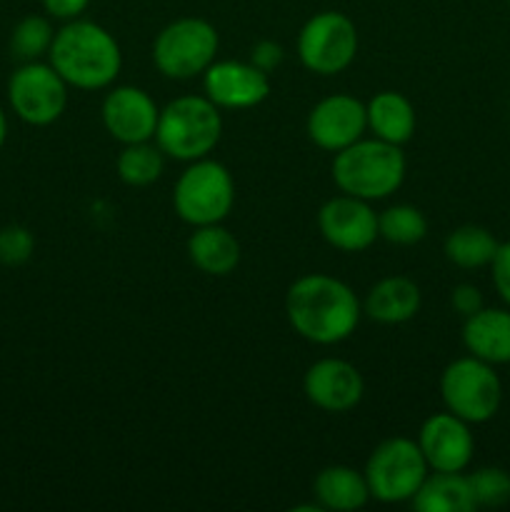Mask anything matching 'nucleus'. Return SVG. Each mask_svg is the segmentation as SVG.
I'll list each match as a JSON object with an SVG mask.
<instances>
[{"instance_id": "18", "label": "nucleus", "mask_w": 510, "mask_h": 512, "mask_svg": "<svg viewBox=\"0 0 510 512\" xmlns=\"http://www.w3.org/2000/svg\"><path fill=\"white\" fill-rule=\"evenodd\" d=\"M423 295L415 280L405 275L380 278L363 300V313L380 325H403L418 315Z\"/></svg>"}, {"instance_id": "8", "label": "nucleus", "mask_w": 510, "mask_h": 512, "mask_svg": "<svg viewBox=\"0 0 510 512\" xmlns=\"http://www.w3.org/2000/svg\"><path fill=\"white\" fill-rule=\"evenodd\" d=\"M428 473L430 468L425 463L418 440L403 438V435L375 445L363 470L370 498L385 505L410 503Z\"/></svg>"}, {"instance_id": "31", "label": "nucleus", "mask_w": 510, "mask_h": 512, "mask_svg": "<svg viewBox=\"0 0 510 512\" xmlns=\"http://www.w3.org/2000/svg\"><path fill=\"white\" fill-rule=\"evenodd\" d=\"M450 305H453L455 313L468 318V315L478 313L480 308H485V300H483V293H480V288H475V285L470 283H460L455 285L453 293H450Z\"/></svg>"}, {"instance_id": "1", "label": "nucleus", "mask_w": 510, "mask_h": 512, "mask_svg": "<svg viewBox=\"0 0 510 512\" xmlns=\"http://www.w3.org/2000/svg\"><path fill=\"white\" fill-rule=\"evenodd\" d=\"M285 315L290 328L308 343L338 345L355 333L363 318V305L343 280L308 273L288 288Z\"/></svg>"}, {"instance_id": "25", "label": "nucleus", "mask_w": 510, "mask_h": 512, "mask_svg": "<svg viewBox=\"0 0 510 512\" xmlns=\"http://www.w3.org/2000/svg\"><path fill=\"white\" fill-rule=\"evenodd\" d=\"M378 233L390 245H418L428 235V218L415 205H393L378 213Z\"/></svg>"}, {"instance_id": "6", "label": "nucleus", "mask_w": 510, "mask_h": 512, "mask_svg": "<svg viewBox=\"0 0 510 512\" xmlns=\"http://www.w3.org/2000/svg\"><path fill=\"white\" fill-rule=\"evenodd\" d=\"M220 35L205 18L185 15L165 25L153 40V63L165 78L193 80L215 63Z\"/></svg>"}, {"instance_id": "15", "label": "nucleus", "mask_w": 510, "mask_h": 512, "mask_svg": "<svg viewBox=\"0 0 510 512\" xmlns=\"http://www.w3.org/2000/svg\"><path fill=\"white\" fill-rule=\"evenodd\" d=\"M418 445L430 470L438 473H463L475 453V438L470 423L450 410L435 413L420 425Z\"/></svg>"}, {"instance_id": "30", "label": "nucleus", "mask_w": 510, "mask_h": 512, "mask_svg": "<svg viewBox=\"0 0 510 512\" xmlns=\"http://www.w3.org/2000/svg\"><path fill=\"white\" fill-rule=\"evenodd\" d=\"M283 58H285L283 45L275 43V40H258V43L253 45V50H250V63L268 75L280 68Z\"/></svg>"}, {"instance_id": "34", "label": "nucleus", "mask_w": 510, "mask_h": 512, "mask_svg": "<svg viewBox=\"0 0 510 512\" xmlns=\"http://www.w3.org/2000/svg\"><path fill=\"white\" fill-rule=\"evenodd\" d=\"M508 5H510V0H508Z\"/></svg>"}, {"instance_id": "20", "label": "nucleus", "mask_w": 510, "mask_h": 512, "mask_svg": "<svg viewBox=\"0 0 510 512\" xmlns=\"http://www.w3.org/2000/svg\"><path fill=\"white\" fill-rule=\"evenodd\" d=\"M313 498L320 510H360L370 500L368 480H365L363 470H355L350 465H328L315 475Z\"/></svg>"}, {"instance_id": "12", "label": "nucleus", "mask_w": 510, "mask_h": 512, "mask_svg": "<svg viewBox=\"0 0 510 512\" xmlns=\"http://www.w3.org/2000/svg\"><path fill=\"white\" fill-rule=\"evenodd\" d=\"M368 130V115H365V103L355 95L335 93L328 98L318 100L310 108L308 120H305V133L328 153H340L348 145L358 143Z\"/></svg>"}, {"instance_id": "9", "label": "nucleus", "mask_w": 510, "mask_h": 512, "mask_svg": "<svg viewBox=\"0 0 510 512\" xmlns=\"http://www.w3.org/2000/svg\"><path fill=\"white\" fill-rule=\"evenodd\" d=\"M358 55V28L338 10H323L305 20L298 33V58L315 75H338Z\"/></svg>"}, {"instance_id": "7", "label": "nucleus", "mask_w": 510, "mask_h": 512, "mask_svg": "<svg viewBox=\"0 0 510 512\" xmlns=\"http://www.w3.org/2000/svg\"><path fill=\"white\" fill-rule=\"evenodd\" d=\"M440 398L445 410L463 418L465 423L480 425L495 418L503 403V383L495 365L465 355L453 360L440 375Z\"/></svg>"}, {"instance_id": "3", "label": "nucleus", "mask_w": 510, "mask_h": 512, "mask_svg": "<svg viewBox=\"0 0 510 512\" xmlns=\"http://www.w3.org/2000/svg\"><path fill=\"white\" fill-rule=\"evenodd\" d=\"M405 163L403 145L385 143L380 138H360L333 158V183L340 193L360 200H385L403 185Z\"/></svg>"}, {"instance_id": "16", "label": "nucleus", "mask_w": 510, "mask_h": 512, "mask_svg": "<svg viewBox=\"0 0 510 512\" xmlns=\"http://www.w3.org/2000/svg\"><path fill=\"white\" fill-rule=\"evenodd\" d=\"M303 393L323 413H348L363 400L365 380L348 360L323 358L305 370Z\"/></svg>"}, {"instance_id": "11", "label": "nucleus", "mask_w": 510, "mask_h": 512, "mask_svg": "<svg viewBox=\"0 0 510 512\" xmlns=\"http://www.w3.org/2000/svg\"><path fill=\"white\" fill-rule=\"evenodd\" d=\"M318 228L325 243L343 253H363L380 238L378 213L368 200L345 193L325 200L318 210Z\"/></svg>"}, {"instance_id": "21", "label": "nucleus", "mask_w": 510, "mask_h": 512, "mask_svg": "<svg viewBox=\"0 0 510 512\" xmlns=\"http://www.w3.org/2000/svg\"><path fill=\"white\" fill-rule=\"evenodd\" d=\"M368 115V130L373 138L385 140L393 145H405L415 135V108L410 98L398 90H380L365 103Z\"/></svg>"}, {"instance_id": "26", "label": "nucleus", "mask_w": 510, "mask_h": 512, "mask_svg": "<svg viewBox=\"0 0 510 512\" xmlns=\"http://www.w3.org/2000/svg\"><path fill=\"white\" fill-rule=\"evenodd\" d=\"M55 28L50 23V18L45 15H25L23 20H18L10 33V53L20 63H33L40 60L43 55L50 53V45H53Z\"/></svg>"}, {"instance_id": "33", "label": "nucleus", "mask_w": 510, "mask_h": 512, "mask_svg": "<svg viewBox=\"0 0 510 512\" xmlns=\"http://www.w3.org/2000/svg\"><path fill=\"white\" fill-rule=\"evenodd\" d=\"M5 140H8V118H5V110L0 108V150H3Z\"/></svg>"}, {"instance_id": "23", "label": "nucleus", "mask_w": 510, "mask_h": 512, "mask_svg": "<svg viewBox=\"0 0 510 512\" xmlns=\"http://www.w3.org/2000/svg\"><path fill=\"white\" fill-rule=\"evenodd\" d=\"M498 240L488 228L480 225H460L445 238V258L463 270H478L493 263Z\"/></svg>"}, {"instance_id": "5", "label": "nucleus", "mask_w": 510, "mask_h": 512, "mask_svg": "<svg viewBox=\"0 0 510 512\" xmlns=\"http://www.w3.org/2000/svg\"><path fill=\"white\" fill-rule=\"evenodd\" d=\"M235 205V180L223 163L200 158L188 163L173 188V208L183 223L200 225L223 223Z\"/></svg>"}, {"instance_id": "22", "label": "nucleus", "mask_w": 510, "mask_h": 512, "mask_svg": "<svg viewBox=\"0 0 510 512\" xmlns=\"http://www.w3.org/2000/svg\"><path fill=\"white\" fill-rule=\"evenodd\" d=\"M410 505L418 512H473L478 508L468 475L438 470H430Z\"/></svg>"}, {"instance_id": "28", "label": "nucleus", "mask_w": 510, "mask_h": 512, "mask_svg": "<svg viewBox=\"0 0 510 512\" xmlns=\"http://www.w3.org/2000/svg\"><path fill=\"white\" fill-rule=\"evenodd\" d=\"M35 253V238L25 225H5L0 228V263L23 265L33 258Z\"/></svg>"}, {"instance_id": "32", "label": "nucleus", "mask_w": 510, "mask_h": 512, "mask_svg": "<svg viewBox=\"0 0 510 512\" xmlns=\"http://www.w3.org/2000/svg\"><path fill=\"white\" fill-rule=\"evenodd\" d=\"M43 10L48 13V18L55 20H75L88 10L90 0H40Z\"/></svg>"}, {"instance_id": "14", "label": "nucleus", "mask_w": 510, "mask_h": 512, "mask_svg": "<svg viewBox=\"0 0 510 512\" xmlns=\"http://www.w3.org/2000/svg\"><path fill=\"white\" fill-rule=\"evenodd\" d=\"M203 95L220 110L258 108L270 95V75L243 60H215L203 73Z\"/></svg>"}, {"instance_id": "24", "label": "nucleus", "mask_w": 510, "mask_h": 512, "mask_svg": "<svg viewBox=\"0 0 510 512\" xmlns=\"http://www.w3.org/2000/svg\"><path fill=\"white\" fill-rule=\"evenodd\" d=\"M163 170L165 153L153 140L123 145L118 160H115V173L130 188H148L163 175Z\"/></svg>"}, {"instance_id": "27", "label": "nucleus", "mask_w": 510, "mask_h": 512, "mask_svg": "<svg viewBox=\"0 0 510 512\" xmlns=\"http://www.w3.org/2000/svg\"><path fill=\"white\" fill-rule=\"evenodd\" d=\"M478 508H500L510 503V473L503 468H480L468 475Z\"/></svg>"}, {"instance_id": "13", "label": "nucleus", "mask_w": 510, "mask_h": 512, "mask_svg": "<svg viewBox=\"0 0 510 512\" xmlns=\"http://www.w3.org/2000/svg\"><path fill=\"white\" fill-rule=\"evenodd\" d=\"M100 115L110 138L118 140L120 145H130L155 138L160 108L143 88L115 85L105 95Z\"/></svg>"}, {"instance_id": "19", "label": "nucleus", "mask_w": 510, "mask_h": 512, "mask_svg": "<svg viewBox=\"0 0 510 512\" xmlns=\"http://www.w3.org/2000/svg\"><path fill=\"white\" fill-rule=\"evenodd\" d=\"M188 258L200 273L225 278L240 263V243L223 223L193 228L188 238Z\"/></svg>"}, {"instance_id": "10", "label": "nucleus", "mask_w": 510, "mask_h": 512, "mask_svg": "<svg viewBox=\"0 0 510 512\" xmlns=\"http://www.w3.org/2000/svg\"><path fill=\"white\" fill-rule=\"evenodd\" d=\"M68 88L50 63H20L8 80L10 110L35 128L53 125L68 108Z\"/></svg>"}, {"instance_id": "4", "label": "nucleus", "mask_w": 510, "mask_h": 512, "mask_svg": "<svg viewBox=\"0 0 510 512\" xmlns=\"http://www.w3.org/2000/svg\"><path fill=\"white\" fill-rule=\"evenodd\" d=\"M223 138V115L205 95H180L160 108L155 143L180 163L208 158Z\"/></svg>"}, {"instance_id": "17", "label": "nucleus", "mask_w": 510, "mask_h": 512, "mask_svg": "<svg viewBox=\"0 0 510 512\" xmlns=\"http://www.w3.org/2000/svg\"><path fill=\"white\" fill-rule=\"evenodd\" d=\"M463 345L490 365L510 363V308H480L463 323Z\"/></svg>"}, {"instance_id": "29", "label": "nucleus", "mask_w": 510, "mask_h": 512, "mask_svg": "<svg viewBox=\"0 0 510 512\" xmlns=\"http://www.w3.org/2000/svg\"><path fill=\"white\" fill-rule=\"evenodd\" d=\"M490 273H493V285L500 300L510 308V240L498 245L493 263H490Z\"/></svg>"}, {"instance_id": "2", "label": "nucleus", "mask_w": 510, "mask_h": 512, "mask_svg": "<svg viewBox=\"0 0 510 512\" xmlns=\"http://www.w3.org/2000/svg\"><path fill=\"white\" fill-rule=\"evenodd\" d=\"M48 63L70 88L105 90L118 80L123 53L108 28L93 20L75 18L55 30Z\"/></svg>"}]
</instances>
